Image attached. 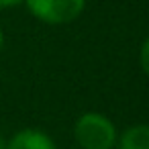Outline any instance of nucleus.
Returning <instances> with one entry per match:
<instances>
[{
	"instance_id": "obj_1",
	"label": "nucleus",
	"mask_w": 149,
	"mask_h": 149,
	"mask_svg": "<svg viewBox=\"0 0 149 149\" xmlns=\"http://www.w3.org/2000/svg\"><path fill=\"white\" fill-rule=\"evenodd\" d=\"M74 137L82 149H114L118 131L106 114L90 110L78 116L74 125Z\"/></svg>"
},
{
	"instance_id": "obj_2",
	"label": "nucleus",
	"mask_w": 149,
	"mask_h": 149,
	"mask_svg": "<svg viewBox=\"0 0 149 149\" xmlns=\"http://www.w3.org/2000/svg\"><path fill=\"white\" fill-rule=\"evenodd\" d=\"M27 10L45 25L59 27L74 23L86 8V0H23Z\"/></svg>"
},
{
	"instance_id": "obj_3",
	"label": "nucleus",
	"mask_w": 149,
	"mask_h": 149,
	"mask_svg": "<svg viewBox=\"0 0 149 149\" xmlns=\"http://www.w3.org/2000/svg\"><path fill=\"white\" fill-rule=\"evenodd\" d=\"M6 149H57V145L45 131L27 127L6 139Z\"/></svg>"
},
{
	"instance_id": "obj_4",
	"label": "nucleus",
	"mask_w": 149,
	"mask_h": 149,
	"mask_svg": "<svg viewBox=\"0 0 149 149\" xmlns=\"http://www.w3.org/2000/svg\"><path fill=\"white\" fill-rule=\"evenodd\" d=\"M118 149H149V125H133L118 135Z\"/></svg>"
},
{
	"instance_id": "obj_5",
	"label": "nucleus",
	"mask_w": 149,
	"mask_h": 149,
	"mask_svg": "<svg viewBox=\"0 0 149 149\" xmlns=\"http://www.w3.org/2000/svg\"><path fill=\"white\" fill-rule=\"evenodd\" d=\"M139 63H141V70L143 74L149 78V37L143 41L141 45V51H139Z\"/></svg>"
},
{
	"instance_id": "obj_6",
	"label": "nucleus",
	"mask_w": 149,
	"mask_h": 149,
	"mask_svg": "<svg viewBox=\"0 0 149 149\" xmlns=\"http://www.w3.org/2000/svg\"><path fill=\"white\" fill-rule=\"evenodd\" d=\"M23 4V0H0V8H15Z\"/></svg>"
},
{
	"instance_id": "obj_7",
	"label": "nucleus",
	"mask_w": 149,
	"mask_h": 149,
	"mask_svg": "<svg viewBox=\"0 0 149 149\" xmlns=\"http://www.w3.org/2000/svg\"><path fill=\"white\" fill-rule=\"evenodd\" d=\"M2 47H4V31L0 27V51H2Z\"/></svg>"
},
{
	"instance_id": "obj_8",
	"label": "nucleus",
	"mask_w": 149,
	"mask_h": 149,
	"mask_svg": "<svg viewBox=\"0 0 149 149\" xmlns=\"http://www.w3.org/2000/svg\"><path fill=\"white\" fill-rule=\"evenodd\" d=\"M0 149H6V139L0 135Z\"/></svg>"
}]
</instances>
